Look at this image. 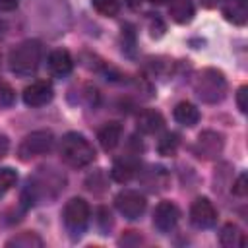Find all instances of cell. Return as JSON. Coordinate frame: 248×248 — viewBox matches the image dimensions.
Returning <instances> with one entry per match:
<instances>
[{
    "label": "cell",
    "instance_id": "obj_1",
    "mask_svg": "<svg viewBox=\"0 0 248 248\" xmlns=\"http://www.w3.org/2000/svg\"><path fill=\"white\" fill-rule=\"evenodd\" d=\"M60 157L66 165L79 169V167L89 165L95 159V149L81 134L70 132L60 141Z\"/></svg>",
    "mask_w": 248,
    "mask_h": 248
},
{
    "label": "cell",
    "instance_id": "obj_2",
    "mask_svg": "<svg viewBox=\"0 0 248 248\" xmlns=\"http://www.w3.org/2000/svg\"><path fill=\"white\" fill-rule=\"evenodd\" d=\"M194 91L203 103H219L227 95V79L219 70L205 68L194 78Z\"/></svg>",
    "mask_w": 248,
    "mask_h": 248
},
{
    "label": "cell",
    "instance_id": "obj_3",
    "mask_svg": "<svg viewBox=\"0 0 248 248\" xmlns=\"http://www.w3.org/2000/svg\"><path fill=\"white\" fill-rule=\"evenodd\" d=\"M41 54H43V48L39 41H23L8 56L10 70L17 76H31L39 68Z\"/></svg>",
    "mask_w": 248,
    "mask_h": 248
},
{
    "label": "cell",
    "instance_id": "obj_4",
    "mask_svg": "<svg viewBox=\"0 0 248 248\" xmlns=\"http://www.w3.org/2000/svg\"><path fill=\"white\" fill-rule=\"evenodd\" d=\"M52 145H54L52 132H48V130H37V132H31L29 136L23 138V141L17 147V155H19L21 161H29L33 157H39V155L48 153L52 149Z\"/></svg>",
    "mask_w": 248,
    "mask_h": 248
},
{
    "label": "cell",
    "instance_id": "obj_5",
    "mask_svg": "<svg viewBox=\"0 0 248 248\" xmlns=\"http://www.w3.org/2000/svg\"><path fill=\"white\" fill-rule=\"evenodd\" d=\"M89 205L83 198H72L66 207H64V225L66 229L74 234V236H79L83 234V231L87 229V223H89Z\"/></svg>",
    "mask_w": 248,
    "mask_h": 248
},
{
    "label": "cell",
    "instance_id": "obj_6",
    "mask_svg": "<svg viewBox=\"0 0 248 248\" xmlns=\"http://www.w3.org/2000/svg\"><path fill=\"white\" fill-rule=\"evenodd\" d=\"M114 203H116V209L126 219H138L140 215H143V211L147 207L145 198L136 190H122L114 198Z\"/></svg>",
    "mask_w": 248,
    "mask_h": 248
},
{
    "label": "cell",
    "instance_id": "obj_7",
    "mask_svg": "<svg viewBox=\"0 0 248 248\" xmlns=\"http://www.w3.org/2000/svg\"><path fill=\"white\" fill-rule=\"evenodd\" d=\"M223 151V136L213 132V130H205L198 136L196 145H194V153L200 159H215L219 157V153Z\"/></svg>",
    "mask_w": 248,
    "mask_h": 248
},
{
    "label": "cell",
    "instance_id": "obj_8",
    "mask_svg": "<svg viewBox=\"0 0 248 248\" xmlns=\"http://www.w3.org/2000/svg\"><path fill=\"white\" fill-rule=\"evenodd\" d=\"M190 221L198 229L213 227L217 221V209L213 207V203L207 198H198V200H194V203L190 207Z\"/></svg>",
    "mask_w": 248,
    "mask_h": 248
},
{
    "label": "cell",
    "instance_id": "obj_9",
    "mask_svg": "<svg viewBox=\"0 0 248 248\" xmlns=\"http://www.w3.org/2000/svg\"><path fill=\"white\" fill-rule=\"evenodd\" d=\"M52 95H54L52 85L45 79H39L23 89V103L27 107H43L52 99Z\"/></svg>",
    "mask_w": 248,
    "mask_h": 248
},
{
    "label": "cell",
    "instance_id": "obj_10",
    "mask_svg": "<svg viewBox=\"0 0 248 248\" xmlns=\"http://www.w3.org/2000/svg\"><path fill=\"white\" fill-rule=\"evenodd\" d=\"M178 207L172 203V202H161L157 207H155V213H153V225L161 231V232H169L176 227L178 223Z\"/></svg>",
    "mask_w": 248,
    "mask_h": 248
},
{
    "label": "cell",
    "instance_id": "obj_11",
    "mask_svg": "<svg viewBox=\"0 0 248 248\" xmlns=\"http://www.w3.org/2000/svg\"><path fill=\"white\" fill-rule=\"evenodd\" d=\"M46 64H48V70H50L54 76H58V78L68 76V74L72 72V68H74V60H72L70 52L64 50V48L52 50V52L48 54Z\"/></svg>",
    "mask_w": 248,
    "mask_h": 248
},
{
    "label": "cell",
    "instance_id": "obj_12",
    "mask_svg": "<svg viewBox=\"0 0 248 248\" xmlns=\"http://www.w3.org/2000/svg\"><path fill=\"white\" fill-rule=\"evenodd\" d=\"M223 16L227 21H232L234 25H244L248 19V0H225Z\"/></svg>",
    "mask_w": 248,
    "mask_h": 248
},
{
    "label": "cell",
    "instance_id": "obj_13",
    "mask_svg": "<svg viewBox=\"0 0 248 248\" xmlns=\"http://www.w3.org/2000/svg\"><path fill=\"white\" fill-rule=\"evenodd\" d=\"M97 138H99L101 147H103L105 151H110V149H114V147L118 145V141H120V138H122V126H120L118 122H107V124L99 130Z\"/></svg>",
    "mask_w": 248,
    "mask_h": 248
},
{
    "label": "cell",
    "instance_id": "obj_14",
    "mask_svg": "<svg viewBox=\"0 0 248 248\" xmlns=\"http://www.w3.org/2000/svg\"><path fill=\"white\" fill-rule=\"evenodd\" d=\"M136 124H138V130L140 132H143V134H155V132H159L163 128L165 120H163V116L157 110H149L147 108V110H141L138 114Z\"/></svg>",
    "mask_w": 248,
    "mask_h": 248
},
{
    "label": "cell",
    "instance_id": "obj_15",
    "mask_svg": "<svg viewBox=\"0 0 248 248\" xmlns=\"http://www.w3.org/2000/svg\"><path fill=\"white\" fill-rule=\"evenodd\" d=\"M136 172H138V161L134 157H122V159H118L112 165V170H110V174H112V178L116 182H128Z\"/></svg>",
    "mask_w": 248,
    "mask_h": 248
},
{
    "label": "cell",
    "instance_id": "obj_16",
    "mask_svg": "<svg viewBox=\"0 0 248 248\" xmlns=\"http://www.w3.org/2000/svg\"><path fill=\"white\" fill-rule=\"evenodd\" d=\"M219 242L225 248H236V246L242 248L246 244V238H244V232L234 223H227L219 232Z\"/></svg>",
    "mask_w": 248,
    "mask_h": 248
},
{
    "label": "cell",
    "instance_id": "obj_17",
    "mask_svg": "<svg viewBox=\"0 0 248 248\" xmlns=\"http://www.w3.org/2000/svg\"><path fill=\"white\" fill-rule=\"evenodd\" d=\"M169 16L176 23H188L194 17V4H192V0H170Z\"/></svg>",
    "mask_w": 248,
    "mask_h": 248
},
{
    "label": "cell",
    "instance_id": "obj_18",
    "mask_svg": "<svg viewBox=\"0 0 248 248\" xmlns=\"http://www.w3.org/2000/svg\"><path fill=\"white\" fill-rule=\"evenodd\" d=\"M174 120L184 124V126H194L200 120V110L196 108V105L182 101L174 107Z\"/></svg>",
    "mask_w": 248,
    "mask_h": 248
},
{
    "label": "cell",
    "instance_id": "obj_19",
    "mask_svg": "<svg viewBox=\"0 0 248 248\" xmlns=\"http://www.w3.org/2000/svg\"><path fill=\"white\" fill-rule=\"evenodd\" d=\"M8 248H41L43 246V238L35 232H19L17 236L10 238L6 242Z\"/></svg>",
    "mask_w": 248,
    "mask_h": 248
},
{
    "label": "cell",
    "instance_id": "obj_20",
    "mask_svg": "<svg viewBox=\"0 0 248 248\" xmlns=\"http://www.w3.org/2000/svg\"><path fill=\"white\" fill-rule=\"evenodd\" d=\"M178 143H180L178 134H174V132H167V134L159 140L157 149H159L161 155H174V151L178 149Z\"/></svg>",
    "mask_w": 248,
    "mask_h": 248
},
{
    "label": "cell",
    "instance_id": "obj_21",
    "mask_svg": "<svg viewBox=\"0 0 248 248\" xmlns=\"http://www.w3.org/2000/svg\"><path fill=\"white\" fill-rule=\"evenodd\" d=\"M91 2H93L95 10L99 14H103V16H107V17L116 16L118 10H120V2L118 0H91Z\"/></svg>",
    "mask_w": 248,
    "mask_h": 248
},
{
    "label": "cell",
    "instance_id": "obj_22",
    "mask_svg": "<svg viewBox=\"0 0 248 248\" xmlns=\"http://www.w3.org/2000/svg\"><path fill=\"white\" fill-rule=\"evenodd\" d=\"M17 182V172L10 167H4L0 169V198Z\"/></svg>",
    "mask_w": 248,
    "mask_h": 248
},
{
    "label": "cell",
    "instance_id": "obj_23",
    "mask_svg": "<svg viewBox=\"0 0 248 248\" xmlns=\"http://www.w3.org/2000/svg\"><path fill=\"white\" fill-rule=\"evenodd\" d=\"M14 89L10 85H0V107H10L14 103Z\"/></svg>",
    "mask_w": 248,
    "mask_h": 248
},
{
    "label": "cell",
    "instance_id": "obj_24",
    "mask_svg": "<svg viewBox=\"0 0 248 248\" xmlns=\"http://www.w3.org/2000/svg\"><path fill=\"white\" fill-rule=\"evenodd\" d=\"M246 192H248V186H246V174H240V176L236 178V182L232 184V194H236V196L244 198V196H246Z\"/></svg>",
    "mask_w": 248,
    "mask_h": 248
},
{
    "label": "cell",
    "instance_id": "obj_25",
    "mask_svg": "<svg viewBox=\"0 0 248 248\" xmlns=\"http://www.w3.org/2000/svg\"><path fill=\"white\" fill-rule=\"evenodd\" d=\"M246 95H248V87H240V89H238V93H236V105H238L240 112H246V110H248Z\"/></svg>",
    "mask_w": 248,
    "mask_h": 248
},
{
    "label": "cell",
    "instance_id": "obj_26",
    "mask_svg": "<svg viewBox=\"0 0 248 248\" xmlns=\"http://www.w3.org/2000/svg\"><path fill=\"white\" fill-rule=\"evenodd\" d=\"M17 8V0H0V12H12Z\"/></svg>",
    "mask_w": 248,
    "mask_h": 248
},
{
    "label": "cell",
    "instance_id": "obj_27",
    "mask_svg": "<svg viewBox=\"0 0 248 248\" xmlns=\"http://www.w3.org/2000/svg\"><path fill=\"white\" fill-rule=\"evenodd\" d=\"M8 147H10V141H8V138L4 136V134H0V159L8 153Z\"/></svg>",
    "mask_w": 248,
    "mask_h": 248
},
{
    "label": "cell",
    "instance_id": "obj_28",
    "mask_svg": "<svg viewBox=\"0 0 248 248\" xmlns=\"http://www.w3.org/2000/svg\"><path fill=\"white\" fill-rule=\"evenodd\" d=\"M219 2H221V0H202V6H205V8H215Z\"/></svg>",
    "mask_w": 248,
    "mask_h": 248
},
{
    "label": "cell",
    "instance_id": "obj_29",
    "mask_svg": "<svg viewBox=\"0 0 248 248\" xmlns=\"http://www.w3.org/2000/svg\"><path fill=\"white\" fill-rule=\"evenodd\" d=\"M4 29H6V25H4V21H0V37L4 35Z\"/></svg>",
    "mask_w": 248,
    "mask_h": 248
},
{
    "label": "cell",
    "instance_id": "obj_30",
    "mask_svg": "<svg viewBox=\"0 0 248 248\" xmlns=\"http://www.w3.org/2000/svg\"><path fill=\"white\" fill-rule=\"evenodd\" d=\"M149 2H153V4H163L165 0H149Z\"/></svg>",
    "mask_w": 248,
    "mask_h": 248
}]
</instances>
